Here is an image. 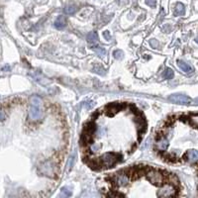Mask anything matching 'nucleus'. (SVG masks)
I'll return each mask as SVG.
<instances>
[{"instance_id": "nucleus-1", "label": "nucleus", "mask_w": 198, "mask_h": 198, "mask_svg": "<svg viewBox=\"0 0 198 198\" xmlns=\"http://www.w3.org/2000/svg\"><path fill=\"white\" fill-rule=\"evenodd\" d=\"M29 118L30 120L36 122L43 118L44 109H43V101L38 96H33L30 100V107H29Z\"/></svg>"}, {"instance_id": "nucleus-2", "label": "nucleus", "mask_w": 198, "mask_h": 198, "mask_svg": "<svg viewBox=\"0 0 198 198\" xmlns=\"http://www.w3.org/2000/svg\"><path fill=\"white\" fill-rule=\"evenodd\" d=\"M121 156L114 153H107L104 154L100 159H98L97 163L93 166L94 168H98L97 166H100V168H111L117 163L118 161H121Z\"/></svg>"}, {"instance_id": "nucleus-3", "label": "nucleus", "mask_w": 198, "mask_h": 198, "mask_svg": "<svg viewBox=\"0 0 198 198\" xmlns=\"http://www.w3.org/2000/svg\"><path fill=\"white\" fill-rule=\"evenodd\" d=\"M96 131V125L93 122H89L85 125L84 130L82 132V136H81V142L83 144H88L92 141L93 136Z\"/></svg>"}, {"instance_id": "nucleus-4", "label": "nucleus", "mask_w": 198, "mask_h": 198, "mask_svg": "<svg viewBox=\"0 0 198 198\" xmlns=\"http://www.w3.org/2000/svg\"><path fill=\"white\" fill-rule=\"evenodd\" d=\"M147 178L149 181H151L153 184L158 185V186H161L163 184V180H165V176L163 173L159 170H150L148 172L146 173Z\"/></svg>"}, {"instance_id": "nucleus-5", "label": "nucleus", "mask_w": 198, "mask_h": 198, "mask_svg": "<svg viewBox=\"0 0 198 198\" xmlns=\"http://www.w3.org/2000/svg\"><path fill=\"white\" fill-rule=\"evenodd\" d=\"M168 100L172 103L175 104H180V105H187L191 103V99L190 97H188L187 95L184 94H180V93H176V94H171L168 97Z\"/></svg>"}, {"instance_id": "nucleus-6", "label": "nucleus", "mask_w": 198, "mask_h": 198, "mask_svg": "<svg viewBox=\"0 0 198 198\" xmlns=\"http://www.w3.org/2000/svg\"><path fill=\"white\" fill-rule=\"evenodd\" d=\"M176 194L175 187L173 185L170 184H165L163 185L158 191V196L159 197H172Z\"/></svg>"}, {"instance_id": "nucleus-7", "label": "nucleus", "mask_w": 198, "mask_h": 198, "mask_svg": "<svg viewBox=\"0 0 198 198\" xmlns=\"http://www.w3.org/2000/svg\"><path fill=\"white\" fill-rule=\"evenodd\" d=\"M151 170L148 166H145V165H138L133 168L131 170H130V174L128 175H132L133 179H136V178L140 177L141 175H143L144 173H147L148 171Z\"/></svg>"}, {"instance_id": "nucleus-8", "label": "nucleus", "mask_w": 198, "mask_h": 198, "mask_svg": "<svg viewBox=\"0 0 198 198\" xmlns=\"http://www.w3.org/2000/svg\"><path fill=\"white\" fill-rule=\"evenodd\" d=\"M113 182L115 183L117 186H124L129 181V177H128L127 173H116L113 176Z\"/></svg>"}, {"instance_id": "nucleus-9", "label": "nucleus", "mask_w": 198, "mask_h": 198, "mask_svg": "<svg viewBox=\"0 0 198 198\" xmlns=\"http://www.w3.org/2000/svg\"><path fill=\"white\" fill-rule=\"evenodd\" d=\"M124 106L125 105L123 103H112V104H109L106 107V113L108 115H114L118 111L123 109Z\"/></svg>"}, {"instance_id": "nucleus-10", "label": "nucleus", "mask_w": 198, "mask_h": 198, "mask_svg": "<svg viewBox=\"0 0 198 198\" xmlns=\"http://www.w3.org/2000/svg\"><path fill=\"white\" fill-rule=\"evenodd\" d=\"M185 160L190 163H194L198 161V151L196 150H190L185 154Z\"/></svg>"}, {"instance_id": "nucleus-11", "label": "nucleus", "mask_w": 198, "mask_h": 198, "mask_svg": "<svg viewBox=\"0 0 198 198\" xmlns=\"http://www.w3.org/2000/svg\"><path fill=\"white\" fill-rule=\"evenodd\" d=\"M156 147L160 151H165L166 148L168 147V141L165 137H161L160 140H158L156 143Z\"/></svg>"}, {"instance_id": "nucleus-12", "label": "nucleus", "mask_w": 198, "mask_h": 198, "mask_svg": "<svg viewBox=\"0 0 198 198\" xmlns=\"http://www.w3.org/2000/svg\"><path fill=\"white\" fill-rule=\"evenodd\" d=\"M177 66L183 72H185V73H191L193 71V67L191 66H189L188 64H186L185 62L177 61Z\"/></svg>"}, {"instance_id": "nucleus-13", "label": "nucleus", "mask_w": 198, "mask_h": 198, "mask_svg": "<svg viewBox=\"0 0 198 198\" xmlns=\"http://www.w3.org/2000/svg\"><path fill=\"white\" fill-rule=\"evenodd\" d=\"M66 25V19L64 16H59L55 21V27L57 29H62Z\"/></svg>"}, {"instance_id": "nucleus-14", "label": "nucleus", "mask_w": 198, "mask_h": 198, "mask_svg": "<svg viewBox=\"0 0 198 198\" xmlns=\"http://www.w3.org/2000/svg\"><path fill=\"white\" fill-rule=\"evenodd\" d=\"M42 172L46 175H52L54 172V166H50V163H46L45 165H42L41 168Z\"/></svg>"}, {"instance_id": "nucleus-15", "label": "nucleus", "mask_w": 198, "mask_h": 198, "mask_svg": "<svg viewBox=\"0 0 198 198\" xmlns=\"http://www.w3.org/2000/svg\"><path fill=\"white\" fill-rule=\"evenodd\" d=\"M184 11H185L184 5L181 3H177L174 8V12H173V13H174V16H181L184 14Z\"/></svg>"}, {"instance_id": "nucleus-16", "label": "nucleus", "mask_w": 198, "mask_h": 198, "mask_svg": "<svg viewBox=\"0 0 198 198\" xmlns=\"http://www.w3.org/2000/svg\"><path fill=\"white\" fill-rule=\"evenodd\" d=\"M87 41L90 44H96L98 42V35L95 32H90L87 35Z\"/></svg>"}, {"instance_id": "nucleus-17", "label": "nucleus", "mask_w": 198, "mask_h": 198, "mask_svg": "<svg viewBox=\"0 0 198 198\" xmlns=\"http://www.w3.org/2000/svg\"><path fill=\"white\" fill-rule=\"evenodd\" d=\"M173 75H174L173 71L171 69H170V67H166L163 72V77L165 79H171L173 77Z\"/></svg>"}, {"instance_id": "nucleus-18", "label": "nucleus", "mask_w": 198, "mask_h": 198, "mask_svg": "<svg viewBox=\"0 0 198 198\" xmlns=\"http://www.w3.org/2000/svg\"><path fill=\"white\" fill-rule=\"evenodd\" d=\"M94 52L97 54L99 57H104L105 55H106V51L103 49V48H100V47H96V48H94L93 49Z\"/></svg>"}, {"instance_id": "nucleus-19", "label": "nucleus", "mask_w": 198, "mask_h": 198, "mask_svg": "<svg viewBox=\"0 0 198 198\" xmlns=\"http://www.w3.org/2000/svg\"><path fill=\"white\" fill-rule=\"evenodd\" d=\"M189 122L193 127L198 128V115H191L190 116Z\"/></svg>"}, {"instance_id": "nucleus-20", "label": "nucleus", "mask_w": 198, "mask_h": 198, "mask_svg": "<svg viewBox=\"0 0 198 198\" xmlns=\"http://www.w3.org/2000/svg\"><path fill=\"white\" fill-rule=\"evenodd\" d=\"M61 195H62V196H64V197H69V196H71V189H69L67 187H64V188L62 189Z\"/></svg>"}, {"instance_id": "nucleus-21", "label": "nucleus", "mask_w": 198, "mask_h": 198, "mask_svg": "<svg viewBox=\"0 0 198 198\" xmlns=\"http://www.w3.org/2000/svg\"><path fill=\"white\" fill-rule=\"evenodd\" d=\"M75 11H76V7L74 5H69L64 8V12H66V14H73Z\"/></svg>"}, {"instance_id": "nucleus-22", "label": "nucleus", "mask_w": 198, "mask_h": 198, "mask_svg": "<svg viewBox=\"0 0 198 198\" xmlns=\"http://www.w3.org/2000/svg\"><path fill=\"white\" fill-rule=\"evenodd\" d=\"M74 161H75V154L73 153L72 154V156H71V158H69V163H67V170H71V168H72Z\"/></svg>"}, {"instance_id": "nucleus-23", "label": "nucleus", "mask_w": 198, "mask_h": 198, "mask_svg": "<svg viewBox=\"0 0 198 198\" xmlns=\"http://www.w3.org/2000/svg\"><path fill=\"white\" fill-rule=\"evenodd\" d=\"M94 72L99 73V74H104L105 73V69H103V67H101L100 66H96L95 67H94Z\"/></svg>"}, {"instance_id": "nucleus-24", "label": "nucleus", "mask_w": 198, "mask_h": 198, "mask_svg": "<svg viewBox=\"0 0 198 198\" xmlns=\"http://www.w3.org/2000/svg\"><path fill=\"white\" fill-rule=\"evenodd\" d=\"M113 55H114V57H115V59H117V60L122 59V57H123V52H122V51L117 50V51H115V52H114Z\"/></svg>"}, {"instance_id": "nucleus-25", "label": "nucleus", "mask_w": 198, "mask_h": 198, "mask_svg": "<svg viewBox=\"0 0 198 198\" xmlns=\"http://www.w3.org/2000/svg\"><path fill=\"white\" fill-rule=\"evenodd\" d=\"M150 44H151V46L154 48V49H159V47H160V44H159V42H158L156 40H154V39H153V40H151Z\"/></svg>"}, {"instance_id": "nucleus-26", "label": "nucleus", "mask_w": 198, "mask_h": 198, "mask_svg": "<svg viewBox=\"0 0 198 198\" xmlns=\"http://www.w3.org/2000/svg\"><path fill=\"white\" fill-rule=\"evenodd\" d=\"M94 103L92 101H86V102H84V106H85V108H87V109H91V108L93 107Z\"/></svg>"}, {"instance_id": "nucleus-27", "label": "nucleus", "mask_w": 198, "mask_h": 198, "mask_svg": "<svg viewBox=\"0 0 198 198\" xmlns=\"http://www.w3.org/2000/svg\"><path fill=\"white\" fill-rule=\"evenodd\" d=\"M146 3L148 4L149 6L154 7L156 6V0H146Z\"/></svg>"}, {"instance_id": "nucleus-28", "label": "nucleus", "mask_w": 198, "mask_h": 198, "mask_svg": "<svg viewBox=\"0 0 198 198\" xmlns=\"http://www.w3.org/2000/svg\"><path fill=\"white\" fill-rule=\"evenodd\" d=\"M108 196H110V197H118V196L124 197L125 195L122 194V193H109V194H108Z\"/></svg>"}, {"instance_id": "nucleus-29", "label": "nucleus", "mask_w": 198, "mask_h": 198, "mask_svg": "<svg viewBox=\"0 0 198 198\" xmlns=\"http://www.w3.org/2000/svg\"><path fill=\"white\" fill-rule=\"evenodd\" d=\"M103 37H104L107 41H110L111 40V36L109 35V32H108V31H106V32H103Z\"/></svg>"}, {"instance_id": "nucleus-30", "label": "nucleus", "mask_w": 198, "mask_h": 198, "mask_svg": "<svg viewBox=\"0 0 198 198\" xmlns=\"http://www.w3.org/2000/svg\"><path fill=\"white\" fill-rule=\"evenodd\" d=\"M1 120L4 121V111H1Z\"/></svg>"}, {"instance_id": "nucleus-31", "label": "nucleus", "mask_w": 198, "mask_h": 198, "mask_svg": "<svg viewBox=\"0 0 198 198\" xmlns=\"http://www.w3.org/2000/svg\"><path fill=\"white\" fill-rule=\"evenodd\" d=\"M5 69H8V71H10L11 67H10V66H4V67H3V71H5Z\"/></svg>"}, {"instance_id": "nucleus-32", "label": "nucleus", "mask_w": 198, "mask_h": 198, "mask_svg": "<svg viewBox=\"0 0 198 198\" xmlns=\"http://www.w3.org/2000/svg\"><path fill=\"white\" fill-rule=\"evenodd\" d=\"M194 103H195V104H198V97L194 99Z\"/></svg>"}, {"instance_id": "nucleus-33", "label": "nucleus", "mask_w": 198, "mask_h": 198, "mask_svg": "<svg viewBox=\"0 0 198 198\" xmlns=\"http://www.w3.org/2000/svg\"><path fill=\"white\" fill-rule=\"evenodd\" d=\"M195 42L198 43V37H196V39H195Z\"/></svg>"}]
</instances>
